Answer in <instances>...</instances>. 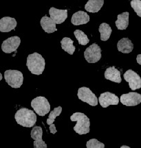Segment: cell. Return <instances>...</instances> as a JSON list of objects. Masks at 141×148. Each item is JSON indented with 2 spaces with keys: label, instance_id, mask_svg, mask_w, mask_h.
<instances>
[{
  "label": "cell",
  "instance_id": "obj_6",
  "mask_svg": "<svg viewBox=\"0 0 141 148\" xmlns=\"http://www.w3.org/2000/svg\"><path fill=\"white\" fill-rule=\"evenodd\" d=\"M77 96L79 99L83 102L88 103L92 106H96L98 104V98L93 92L88 87H81L79 88Z\"/></svg>",
  "mask_w": 141,
  "mask_h": 148
},
{
  "label": "cell",
  "instance_id": "obj_21",
  "mask_svg": "<svg viewBox=\"0 0 141 148\" xmlns=\"http://www.w3.org/2000/svg\"><path fill=\"white\" fill-rule=\"evenodd\" d=\"M73 42L74 41L71 38H68V37H65L61 41V47L65 51L68 52L70 55H72L76 49L75 47L73 45Z\"/></svg>",
  "mask_w": 141,
  "mask_h": 148
},
{
  "label": "cell",
  "instance_id": "obj_10",
  "mask_svg": "<svg viewBox=\"0 0 141 148\" xmlns=\"http://www.w3.org/2000/svg\"><path fill=\"white\" fill-rule=\"evenodd\" d=\"M120 102L127 106H135L141 103V95L136 92H129L120 96Z\"/></svg>",
  "mask_w": 141,
  "mask_h": 148
},
{
  "label": "cell",
  "instance_id": "obj_20",
  "mask_svg": "<svg viewBox=\"0 0 141 148\" xmlns=\"http://www.w3.org/2000/svg\"><path fill=\"white\" fill-rule=\"evenodd\" d=\"M129 12H125L122 14H118L117 20L115 22L116 26L118 29L123 30L126 29L129 25Z\"/></svg>",
  "mask_w": 141,
  "mask_h": 148
},
{
  "label": "cell",
  "instance_id": "obj_15",
  "mask_svg": "<svg viewBox=\"0 0 141 148\" xmlns=\"http://www.w3.org/2000/svg\"><path fill=\"white\" fill-rule=\"evenodd\" d=\"M90 21V16L83 11H78L72 16L71 22L75 25H80L88 23Z\"/></svg>",
  "mask_w": 141,
  "mask_h": 148
},
{
  "label": "cell",
  "instance_id": "obj_18",
  "mask_svg": "<svg viewBox=\"0 0 141 148\" xmlns=\"http://www.w3.org/2000/svg\"><path fill=\"white\" fill-rule=\"evenodd\" d=\"M118 50L124 53H129L132 51L133 44L128 38H122L118 42Z\"/></svg>",
  "mask_w": 141,
  "mask_h": 148
},
{
  "label": "cell",
  "instance_id": "obj_1",
  "mask_svg": "<svg viewBox=\"0 0 141 148\" xmlns=\"http://www.w3.org/2000/svg\"><path fill=\"white\" fill-rule=\"evenodd\" d=\"M17 123L23 127L34 126L37 121V115L34 111L26 108H21L17 111L15 115Z\"/></svg>",
  "mask_w": 141,
  "mask_h": 148
},
{
  "label": "cell",
  "instance_id": "obj_5",
  "mask_svg": "<svg viewBox=\"0 0 141 148\" xmlns=\"http://www.w3.org/2000/svg\"><path fill=\"white\" fill-rule=\"evenodd\" d=\"M31 106L39 116H45L50 110V104L45 97L39 96L31 101Z\"/></svg>",
  "mask_w": 141,
  "mask_h": 148
},
{
  "label": "cell",
  "instance_id": "obj_2",
  "mask_svg": "<svg viewBox=\"0 0 141 148\" xmlns=\"http://www.w3.org/2000/svg\"><path fill=\"white\" fill-rule=\"evenodd\" d=\"M45 60L43 56L37 52L29 54L27 58L26 66L32 74L41 75L45 69Z\"/></svg>",
  "mask_w": 141,
  "mask_h": 148
},
{
  "label": "cell",
  "instance_id": "obj_17",
  "mask_svg": "<svg viewBox=\"0 0 141 148\" xmlns=\"http://www.w3.org/2000/svg\"><path fill=\"white\" fill-rule=\"evenodd\" d=\"M105 79L116 83H120L122 81L120 72L116 69L115 66H110L105 70Z\"/></svg>",
  "mask_w": 141,
  "mask_h": 148
},
{
  "label": "cell",
  "instance_id": "obj_14",
  "mask_svg": "<svg viewBox=\"0 0 141 148\" xmlns=\"http://www.w3.org/2000/svg\"><path fill=\"white\" fill-rule=\"evenodd\" d=\"M17 25L16 19L10 16H4L0 19V32H8L13 30Z\"/></svg>",
  "mask_w": 141,
  "mask_h": 148
},
{
  "label": "cell",
  "instance_id": "obj_19",
  "mask_svg": "<svg viewBox=\"0 0 141 148\" xmlns=\"http://www.w3.org/2000/svg\"><path fill=\"white\" fill-rule=\"evenodd\" d=\"M104 4V0H89L85 5V9L89 12L96 13L101 10Z\"/></svg>",
  "mask_w": 141,
  "mask_h": 148
},
{
  "label": "cell",
  "instance_id": "obj_25",
  "mask_svg": "<svg viewBox=\"0 0 141 148\" xmlns=\"http://www.w3.org/2000/svg\"><path fill=\"white\" fill-rule=\"evenodd\" d=\"M87 148H105L104 143H101L96 138H92L89 140L86 143Z\"/></svg>",
  "mask_w": 141,
  "mask_h": 148
},
{
  "label": "cell",
  "instance_id": "obj_4",
  "mask_svg": "<svg viewBox=\"0 0 141 148\" xmlns=\"http://www.w3.org/2000/svg\"><path fill=\"white\" fill-rule=\"evenodd\" d=\"M6 82L12 88H18L23 84V73L18 70H7L4 72Z\"/></svg>",
  "mask_w": 141,
  "mask_h": 148
},
{
  "label": "cell",
  "instance_id": "obj_22",
  "mask_svg": "<svg viewBox=\"0 0 141 148\" xmlns=\"http://www.w3.org/2000/svg\"><path fill=\"white\" fill-rule=\"evenodd\" d=\"M99 31L101 33V40L103 41H106L108 40L112 32L111 27L106 23H103L100 25Z\"/></svg>",
  "mask_w": 141,
  "mask_h": 148
},
{
  "label": "cell",
  "instance_id": "obj_27",
  "mask_svg": "<svg viewBox=\"0 0 141 148\" xmlns=\"http://www.w3.org/2000/svg\"><path fill=\"white\" fill-rule=\"evenodd\" d=\"M50 132L53 133V134H55V133H57V130H56V127H55V124H52L50 125Z\"/></svg>",
  "mask_w": 141,
  "mask_h": 148
},
{
  "label": "cell",
  "instance_id": "obj_9",
  "mask_svg": "<svg viewBox=\"0 0 141 148\" xmlns=\"http://www.w3.org/2000/svg\"><path fill=\"white\" fill-rule=\"evenodd\" d=\"M20 43H21V39L19 36H11L3 41L1 44V49L6 53H10L17 51Z\"/></svg>",
  "mask_w": 141,
  "mask_h": 148
},
{
  "label": "cell",
  "instance_id": "obj_11",
  "mask_svg": "<svg viewBox=\"0 0 141 148\" xmlns=\"http://www.w3.org/2000/svg\"><path fill=\"white\" fill-rule=\"evenodd\" d=\"M99 101L103 108H107L109 105H118L119 103V98L112 92H105L101 94Z\"/></svg>",
  "mask_w": 141,
  "mask_h": 148
},
{
  "label": "cell",
  "instance_id": "obj_29",
  "mask_svg": "<svg viewBox=\"0 0 141 148\" xmlns=\"http://www.w3.org/2000/svg\"><path fill=\"white\" fill-rule=\"evenodd\" d=\"M120 148H130L129 147V146H127V145H122Z\"/></svg>",
  "mask_w": 141,
  "mask_h": 148
},
{
  "label": "cell",
  "instance_id": "obj_3",
  "mask_svg": "<svg viewBox=\"0 0 141 148\" xmlns=\"http://www.w3.org/2000/svg\"><path fill=\"white\" fill-rule=\"evenodd\" d=\"M72 121H77V124L74 127V130L77 134L83 135L90 132V119L82 112H75L70 116Z\"/></svg>",
  "mask_w": 141,
  "mask_h": 148
},
{
  "label": "cell",
  "instance_id": "obj_23",
  "mask_svg": "<svg viewBox=\"0 0 141 148\" xmlns=\"http://www.w3.org/2000/svg\"><path fill=\"white\" fill-rule=\"evenodd\" d=\"M74 34H75L76 38L78 40L79 43L80 44V45H86L87 44L89 43V42H90V40H89V38H88V36H87L82 30H80V29H76L75 32H74Z\"/></svg>",
  "mask_w": 141,
  "mask_h": 148
},
{
  "label": "cell",
  "instance_id": "obj_7",
  "mask_svg": "<svg viewBox=\"0 0 141 148\" xmlns=\"http://www.w3.org/2000/svg\"><path fill=\"white\" fill-rule=\"evenodd\" d=\"M84 57L89 63H96L101 58V49L96 43H93L85 49Z\"/></svg>",
  "mask_w": 141,
  "mask_h": 148
},
{
  "label": "cell",
  "instance_id": "obj_26",
  "mask_svg": "<svg viewBox=\"0 0 141 148\" xmlns=\"http://www.w3.org/2000/svg\"><path fill=\"white\" fill-rule=\"evenodd\" d=\"M130 4L137 15L141 17V0H131Z\"/></svg>",
  "mask_w": 141,
  "mask_h": 148
},
{
  "label": "cell",
  "instance_id": "obj_24",
  "mask_svg": "<svg viewBox=\"0 0 141 148\" xmlns=\"http://www.w3.org/2000/svg\"><path fill=\"white\" fill-rule=\"evenodd\" d=\"M61 112H62V107L61 106H58L57 108H54V110L50 112L49 116H48L47 119V124L49 125L53 124L56 117L60 115Z\"/></svg>",
  "mask_w": 141,
  "mask_h": 148
},
{
  "label": "cell",
  "instance_id": "obj_13",
  "mask_svg": "<svg viewBox=\"0 0 141 148\" xmlns=\"http://www.w3.org/2000/svg\"><path fill=\"white\" fill-rule=\"evenodd\" d=\"M49 14L50 18L56 24H61L68 18V10H59L54 7L50 8Z\"/></svg>",
  "mask_w": 141,
  "mask_h": 148
},
{
  "label": "cell",
  "instance_id": "obj_28",
  "mask_svg": "<svg viewBox=\"0 0 141 148\" xmlns=\"http://www.w3.org/2000/svg\"><path fill=\"white\" fill-rule=\"evenodd\" d=\"M136 60H137V62H138L140 65H141V54H138L137 56Z\"/></svg>",
  "mask_w": 141,
  "mask_h": 148
},
{
  "label": "cell",
  "instance_id": "obj_16",
  "mask_svg": "<svg viewBox=\"0 0 141 148\" xmlns=\"http://www.w3.org/2000/svg\"><path fill=\"white\" fill-rule=\"evenodd\" d=\"M40 24L41 25L43 29H44L46 32L49 33V34L57 31L55 22L51 18H49L46 15L43 16L41 18L40 21Z\"/></svg>",
  "mask_w": 141,
  "mask_h": 148
},
{
  "label": "cell",
  "instance_id": "obj_8",
  "mask_svg": "<svg viewBox=\"0 0 141 148\" xmlns=\"http://www.w3.org/2000/svg\"><path fill=\"white\" fill-rule=\"evenodd\" d=\"M124 79L129 83V88L132 90L141 88V78L138 73L133 70L129 69L124 73Z\"/></svg>",
  "mask_w": 141,
  "mask_h": 148
},
{
  "label": "cell",
  "instance_id": "obj_12",
  "mask_svg": "<svg viewBox=\"0 0 141 148\" xmlns=\"http://www.w3.org/2000/svg\"><path fill=\"white\" fill-rule=\"evenodd\" d=\"M31 138L35 140V148H47V145L42 139L43 130L40 126H34L30 133Z\"/></svg>",
  "mask_w": 141,
  "mask_h": 148
},
{
  "label": "cell",
  "instance_id": "obj_30",
  "mask_svg": "<svg viewBox=\"0 0 141 148\" xmlns=\"http://www.w3.org/2000/svg\"><path fill=\"white\" fill-rule=\"evenodd\" d=\"M2 78H3V77H2V74L1 73V72H0V81L1 80V79H2Z\"/></svg>",
  "mask_w": 141,
  "mask_h": 148
}]
</instances>
